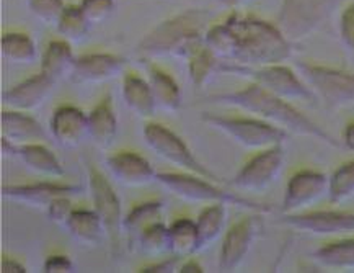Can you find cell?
Returning <instances> with one entry per match:
<instances>
[{"instance_id": "6da1fadb", "label": "cell", "mask_w": 354, "mask_h": 273, "mask_svg": "<svg viewBox=\"0 0 354 273\" xmlns=\"http://www.w3.org/2000/svg\"><path fill=\"white\" fill-rule=\"evenodd\" d=\"M207 100L212 103L224 105V107L239 108V110L248 113L250 116H255L258 120L288 131L289 134L317 139L330 148H342V143L338 139H335L328 131H325L320 125L299 112L292 103L276 97L255 82H250L247 87L232 90V92L209 95Z\"/></svg>"}, {"instance_id": "7a4b0ae2", "label": "cell", "mask_w": 354, "mask_h": 273, "mask_svg": "<svg viewBox=\"0 0 354 273\" xmlns=\"http://www.w3.org/2000/svg\"><path fill=\"white\" fill-rule=\"evenodd\" d=\"M225 21L235 36L234 64L263 67L284 64L292 58L289 38L270 21L242 13H232Z\"/></svg>"}, {"instance_id": "3957f363", "label": "cell", "mask_w": 354, "mask_h": 273, "mask_svg": "<svg viewBox=\"0 0 354 273\" xmlns=\"http://www.w3.org/2000/svg\"><path fill=\"white\" fill-rule=\"evenodd\" d=\"M209 18L211 12L206 8H188L149 31L138 44V51L147 59H189L204 46Z\"/></svg>"}, {"instance_id": "277c9868", "label": "cell", "mask_w": 354, "mask_h": 273, "mask_svg": "<svg viewBox=\"0 0 354 273\" xmlns=\"http://www.w3.org/2000/svg\"><path fill=\"white\" fill-rule=\"evenodd\" d=\"M157 184H160L163 188L174 193L176 198L186 203H199V204H214L224 203L227 206L243 208L250 213H260V215H271L274 208L268 203H260L255 200H250L237 192H230L219 186L217 182L203 179L199 175L193 174H157Z\"/></svg>"}, {"instance_id": "5b68a950", "label": "cell", "mask_w": 354, "mask_h": 273, "mask_svg": "<svg viewBox=\"0 0 354 273\" xmlns=\"http://www.w3.org/2000/svg\"><path fill=\"white\" fill-rule=\"evenodd\" d=\"M201 121L242 148L253 151H263L273 146L284 144L290 138L288 131L255 116H224L212 112H203Z\"/></svg>"}, {"instance_id": "8992f818", "label": "cell", "mask_w": 354, "mask_h": 273, "mask_svg": "<svg viewBox=\"0 0 354 273\" xmlns=\"http://www.w3.org/2000/svg\"><path fill=\"white\" fill-rule=\"evenodd\" d=\"M224 74H235L247 77L255 84L261 85L268 92L276 97L288 100V102L315 103L317 95L308 87V84L302 79L301 74L290 69L286 64H271L263 67H247L239 66L234 62H224Z\"/></svg>"}, {"instance_id": "52a82bcc", "label": "cell", "mask_w": 354, "mask_h": 273, "mask_svg": "<svg viewBox=\"0 0 354 273\" xmlns=\"http://www.w3.org/2000/svg\"><path fill=\"white\" fill-rule=\"evenodd\" d=\"M142 134L147 148L162 161L171 164L174 167H178L181 172H186V174L199 175L203 179L217 182V184H225L219 175H216L203 162H199L185 141L167 126L160 125V123H149V125L144 126Z\"/></svg>"}, {"instance_id": "ba28073f", "label": "cell", "mask_w": 354, "mask_h": 273, "mask_svg": "<svg viewBox=\"0 0 354 273\" xmlns=\"http://www.w3.org/2000/svg\"><path fill=\"white\" fill-rule=\"evenodd\" d=\"M299 74L314 90L317 98L331 108L354 107V74L314 62H297Z\"/></svg>"}, {"instance_id": "9c48e42d", "label": "cell", "mask_w": 354, "mask_h": 273, "mask_svg": "<svg viewBox=\"0 0 354 273\" xmlns=\"http://www.w3.org/2000/svg\"><path fill=\"white\" fill-rule=\"evenodd\" d=\"M286 164L284 144L258 151L245 166L240 169L229 185L239 192L260 193L270 188L279 179Z\"/></svg>"}, {"instance_id": "30bf717a", "label": "cell", "mask_w": 354, "mask_h": 273, "mask_svg": "<svg viewBox=\"0 0 354 273\" xmlns=\"http://www.w3.org/2000/svg\"><path fill=\"white\" fill-rule=\"evenodd\" d=\"M88 190L92 195L93 209L105 224L106 236L115 256L121 252V239L124 234V215L120 198L105 175L97 167H88Z\"/></svg>"}, {"instance_id": "8fae6325", "label": "cell", "mask_w": 354, "mask_h": 273, "mask_svg": "<svg viewBox=\"0 0 354 273\" xmlns=\"http://www.w3.org/2000/svg\"><path fill=\"white\" fill-rule=\"evenodd\" d=\"M281 224L310 236H348L354 234V213L343 209H307L283 215Z\"/></svg>"}, {"instance_id": "7c38bea8", "label": "cell", "mask_w": 354, "mask_h": 273, "mask_svg": "<svg viewBox=\"0 0 354 273\" xmlns=\"http://www.w3.org/2000/svg\"><path fill=\"white\" fill-rule=\"evenodd\" d=\"M339 0H284L279 13L283 33L290 39H299L312 33Z\"/></svg>"}, {"instance_id": "4fadbf2b", "label": "cell", "mask_w": 354, "mask_h": 273, "mask_svg": "<svg viewBox=\"0 0 354 273\" xmlns=\"http://www.w3.org/2000/svg\"><path fill=\"white\" fill-rule=\"evenodd\" d=\"M263 229V215L252 213L230 226L222 240L219 270L224 273L237 272L247 261L250 250Z\"/></svg>"}, {"instance_id": "5bb4252c", "label": "cell", "mask_w": 354, "mask_h": 273, "mask_svg": "<svg viewBox=\"0 0 354 273\" xmlns=\"http://www.w3.org/2000/svg\"><path fill=\"white\" fill-rule=\"evenodd\" d=\"M330 177L319 170L304 169L299 170L288 180L281 213L292 215L310 209L314 204L325 197H328Z\"/></svg>"}, {"instance_id": "9a60e30c", "label": "cell", "mask_w": 354, "mask_h": 273, "mask_svg": "<svg viewBox=\"0 0 354 273\" xmlns=\"http://www.w3.org/2000/svg\"><path fill=\"white\" fill-rule=\"evenodd\" d=\"M84 192V185L56 184V182H39V184L2 186V197L6 200L39 209H48L54 200L57 198L80 197Z\"/></svg>"}, {"instance_id": "2e32d148", "label": "cell", "mask_w": 354, "mask_h": 273, "mask_svg": "<svg viewBox=\"0 0 354 273\" xmlns=\"http://www.w3.org/2000/svg\"><path fill=\"white\" fill-rule=\"evenodd\" d=\"M126 61L116 54L108 53H92L77 58L74 69L69 79L79 85L103 84L124 71Z\"/></svg>"}, {"instance_id": "e0dca14e", "label": "cell", "mask_w": 354, "mask_h": 273, "mask_svg": "<svg viewBox=\"0 0 354 273\" xmlns=\"http://www.w3.org/2000/svg\"><path fill=\"white\" fill-rule=\"evenodd\" d=\"M49 131L53 139L66 149H75L88 138V115L72 105H62L54 110Z\"/></svg>"}, {"instance_id": "ac0fdd59", "label": "cell", "mask_w": 354, "mask_h": 273, "mask_svg": "<svg viewBox=\"0 0 354 273\" xmlns=\"http://www.w3.org/2000/svg\"><path fill=\"white\" fill-rule=\"evenodd\" d=\"M105 166L113 179L124 186L138 188V186H145L157 182L158 172L153 170L147 159L136 152L121 151L111 154L106 157Z\"/></svg>"}, {"instance_id": "d6986e66", "label": "cell", "mask_w": 354, "mask_h": 273, "mask_svg": "<svg viewBox=\"0 0 354 273\" xmlns=\"http://www.w3.org/2000/svg\"><path fill=\"white\" fill-rule=\"evenodd\" d=\"M56 82L44 76L43 72L13 85L10 90L2 94V102L8 108L18 112H33L46 102L49 95L53 94Z\"/></svg>"}, {"instance_id": "ffe728a7", "label": "cell", "mask_w": 354, "mask_h": 273, "mask_svg": "<svg viewBox=\"0 0 354 273\" xmlns=\"http://www.w3.org/2000/svg\"><path fill=\"white\" fill-rule=\"evenodd\" d=\"M0 130L2 136H6L17 146L48 143V133L43 125L26 112L18 110H2L0 113Z\"/></svg>"}, {"instance_id": "44dd1931", "label": "cell", "mask_w": 354, "mask_h": 273, "mask_svg": "<svg viewBox=\"0 0 354 273\" xmlns=\"http://www.w3.org/2000/svg\"><path fill=\"white\" fill-rule=\"evenodd\" d=\"M118 120L111 97L105 95L97 107L88 113V138L98 149H110L116 139Z\"/></svg>"}, {"instance_id": "7402d4cb", "label": "cell", "mask_w": 354, "mask_h": 273, "mask_svg": "<svg viewBox=\"0 0 354 273\" xmlns=\"http://www.w3.org/2000/svg\"><path fill=\"white\" fill-rule=\"evenodd\" d=\"M66 231L84 247H98L102 240L108 238L105 224L95 209H74Z\"/></svg>"}, {"instance_id": "603a6c76", "label": "cell", "mask_w": 354, "mask_h": 273, "mask_svg": "<svg viewBox=\"0 0 354 273\" xmlns=\"http://www.w3.org/2000/svg\"><path fill=\"white\" fill-rule=\"evenodd\" d=\"M17 157H20L26 169L36 175L46 177V179H62L66 174L64 167L61 166L56 154L43 143L18 146Z\"/></svg>"}, {"instance_id": "cb8c5ba5", "label": "cell", "mask_w": 354, "mask_h": 273, "mask_svg": "<svg viewBox=\"0 0 354 273\" xmlns=\"http://www.w3.org/2000/svg\"><path fill=\"white\" fill-rule=\"evenodd\" d=\"M121 92L126 107H128L136 116L142 118V120L152 118L158 110L151 84H149V80H144L142 77L126 74L124 79H122Z\"/></svg>"}, {"instance_id": "d4e9b609", "label": "cell", "mask_w": 354, "mask_h": 273, "mask_svg": "<svg viewBox=\"0 0 354 273\" xmlns=\"http://www.w3.org/2000/svg\"><path fill=\"white\" fill-rule=\"evenodd\" d=\"M149 84H151L153 98H156L158 110L165 113H176L181 108L183 95L180 85L169 72L160 69L156 64H149Z\"/></svg>"}, {"instance_id": "484cf974", "label": "cell", "mask_w": 354, "mask_h": 273, "mask_svg": "<svg viewBox=\"0 0 354 273\" xmlns=\"http://www.w3.org/2000/svg\"><path fill=\"white\" fill-rule=\"evenodd\" d=\"M77 58L74 56L69 41L54 39L48 44L41 58V72L57 84L64 77H71Z\"/></svg>"}, {"instance_id": "4316f807", "label": "cell", "mask_w": 354, "mask_h": 273, "mask_svg": "<svg viewBox=\"0 0 354 273\" xmlns=\"http://www.w3.org/2000/svg\"><path fill=\"white\" fill-rule=\"evenodd\" d=\"M165 203L160 200H152V202H144L136 204L128 215L124 216V234L128 239V247L134 250V245L140 238V234L147 229L149 226L162 221Z\"/></svg>"}, {"instance_id": "83f0119b", "label": "cell", "mask_w": 354, "mask_h": 273, "mask_svg": "<svg viewBox=\"0 0 354 273\" xmlns=\"http://www.w3.org/2000/svg\"><path fill=\"white\" fill-rule=\"evenodd\" d=\"M310 257L317 265L324 268L351 272L354 270V236L322 245L310 252Z\"/></svg>"}, {"instance_id": "f1b7e54d", "label": "cell", "mask_w": 354, "mask_h": 273, "mask_svg": "<svg viewBox=\"0 0 354 273\" xmlns=\"http://www.w3.org/2000/svg\"><path fill=\"white\" fill-rule=\"evenodd\" d=\"M0 54L10 64L30 66L36 61L38 51L30 35L21 31H8L0 38Z\"/></svg>"}, {"instance_id": "f546056e", "label": "cell", "mask_w": 354, "mask_h": 273, "mask_svg": "<svg viewBox=\"0 0 354 273\" xmlns=\"http://www.w3.org/2000/svg\"><path fill=\"white\" fill-rule=\"evenodd\" d=\"M227 224V204L214 203L204 208L196 220L199 252L211 247L224 233Z\"/></svg>"}, {"instance_id": "4dcf8cb0", "label": "cell", "mask_w": 354, "mask_h": 273, "mask_svg": "<svg viewBox=\"0 0 354 273\" xmlns=\"http://www.w3.org/2000/svg\"><path fill=\"white\" fill-rule=\"evenodd\" d=\"M224 62L225 61L216 58L204 44L188 59L189 80L196 89H203L217 74H224Z\"/></svg>"}, {"instance_id": "1f68e13d", "label": "cell", "mask_w": 354, "mask_h": 273, "mask_svg": "<svg viewBox=\"0 0 354 273\" xmlns=\"http://www.w3.org/2000/svg\"><path fill=\"white\" fill-rule=\"evenodd\" d=\"M170 229V252L178 257H192L199 252V238L196 221L189 218H180L169 226Z\"/></svg>"}, {"instance_id": "d6a6232c", "label": "cell", "mask_w": 354, "mask_h": 273, "mask_svg": "<svg viewBox=\"0 0 354 273\" xmlns=\"http://www.w3.org/2000/svg\"><path fill=\"white\" fill-rule=\"evenodd\" d=\"M90 21L85 18L80 6H66L61 18L57 20L56 28L62 39L69 43H80L90 33Z\"/></svg>"}, {"instance_id": "836d02e7", "label": "cell", "mask_w": 354, "mask_h": 273, "mask_svg": "<svg viewBox=\"0 0 354 273\" xmlns=\"http://www.w3.org/2000/svg\"><path fill=\"white\" fill-rule=\"evenodd\" d=\"M204 44L216 58L225 62H234L235 36L234 31L224 20L222 24L211 25L204 35Z\"/></svg>"}, {"instance_id": "e575fe53", "label": "cell", "mask_w": 354, "mask_h": 273, "mask_svg": "<svg viewBox=\"0 0 354 273\" xmlns=\"http://www.w3.org/2000/svg\"><path fill=\"white\" fill-rule=\"evenodd\" d=\"M328 200L333 204H344L354 200V159L342 164L330 175Z\"/></svg>"}, {"instance_id": "d590c367", "label": "cell", "mask_w": 354, "mask_h": 273, "mask_svg": "<svg viewBox=\"0 0 354 273\" xmlns=\"http://www.w3.org/2000/svg\"><path fill=\"white\" fill-rule=\"evenodd\" d=\"M134 252L145 254V256H162V254L170 252V229L169 226L163 224L162 221L149 226L147 229L140 234L138 243L134 245Z\"/></svg>"}, {"instance_id": "8d00e7d4", "label": "cell", "mask_w": 354, "mask_h": 273, "mask_svg": "<svg viewBox=\"0 0 354 273\" xmlns=\"http://www.w3.org/2000/svg\"><path fill=\"white\" fill-rule=\"evenodd\" d=\"M26 2H28L31 15L44 25L56 26L66 8V3L62 0H26Z\"/></svg>"}, {"instance_id": "74e56055", "label": "cell", "mask_w": 354, "mask_h": 273, "mask_svg": "<svg viewBox=\"0 0 354 273\" xmlns=\"http://www.w3.org/2000/svg\"><path fill=\"white\" fill-rule=\"evenodd\" d=\"M116 8L115 0H80V10L90 21V25H98L106 21Z\"/></svg>"}, {"instance_id": "f35d334b", "label": "cell", "mask_w": 354, "mask_h": 273, "mask_svg": "<svg viewBox=\"0 0 354 273\" xmlns=\"http://www.w3.org/2000/svg\"><path fill=\"white\" fill-rule=\"evenodd\" d=\"M339 38L348 56L354 59V2L348 3L339 17Z\"/></svg>"}, {"instance_id": "ab89813d", "label": "cell", "mask_w": 354, "mask_h": 273, "mask_svg": "<svg viewBox=\"0 0 354 273\" xmlns=\"http://www.w3.org/2000/svg\"><path fill=\"white\" fill-rule=\"evenodd\" d=\"M72 211H74V206H72L71 197H62V198L54 200L51 206L46 209L49 221L54 222V224L59 227H62V229H66Z\"/></svg>"}, {"instance_id": "60d3db41", "label": "cell", "mask_w": 354, "mask_h": 273, "mask_svg": "<svg viewBox=\"0 0 354 273\" xmlns=\"http://www.w3.org/2000/svg\"><path fill=\"white\" fill-rule=\"evenodd\" d=\"M43 270L46 273H72L75 272V263L67 256H49Z\"/></svg>"}, {"instance_id": "b9f144b4", "label": "cell", "mask_w": 354, "mask_h": 273, "mask_svg": "<svg viewBox=\"0 0 354 273\" xmlns=\"http://www.w3.org/2000/svg\"><path fill=\"white\" fill-rule=\"evenodd\" d=\"M181 261V257L174 256L171 258H165V261H160L157 263H151V265L140 268V273H174L178 272V262Z\"/></svg>"}, {"instance_id": "7bdbcfd3", "label": "cell", "mask_w": 354, "mask_h": 273, "mask_svg": "<svg viewBox=\"0 0 354 273\" xmlns=\"http://www.w3.org/2000/svg\"><path fill=\"white\" fill-rule=\"evenodd\" d=\"M0 272L2 273H25L26 267L21 262L15 261V258L3 257L0 261Z\"/></svg>"}, {"instance_id": "ee69618b", "label": "cell", "mask_w": 354, "mask_h": 273, "mask_svg": "<svg viewBox=\"0 0 354 273\" xmlns=\"http://www.w3.org/2000/svg\"><path fill=\"white\" fill-rule=\"evenodd\" d=\"M342 143H343L344 148L348 149V151L354 152V120H353V121H349L348 125L344 126Z\"/></svg>"}, {"instance_id": "f6af8a7d", "label": "cell", "mask_w": 354, "mask_h": 273, "mask_svg": "<svg viewBox=\"0 0 354 273\" xmlns=\"http://www.w3.org/2000/svg\"><path fill=\"white\" fill-rule=\"evenodd\" d=\"M0 152H2V157H15L18 152V146L12 143L6 136H2V139H0Z\"/></svg>"}, {"instance_id": "bcb514c9", "label": "cell", "mask_w": 354, "mask_h": 273, "mask_svg": "<svg viewBox=\"0 0 354 273\" xmlns=\"http://www.w3.org/2000/svg\"><path fill=\"white\" fill-rule=\"evenodd\" d=\"M178 272L180 273H203L204 268L199 265L196 261H192V258H189V261H186L185 263H181Z\"/></svg>"}, {"instance_id": "7dc6e473", "label": "cell", "mask_w": 354, "mask_h": 273, "mask_svg": "<svg viewBox=\"0 0 354 273\" xmlns=\"http://www.w3.org/2000/svg\"><path fill=\"white\" fill-rule=\"evenodd\" d=\"M217 2H219L222 7H227V8H237V7H242V6H245V3L252 2V0H217Z\"/></svg>"}]
</instances>
